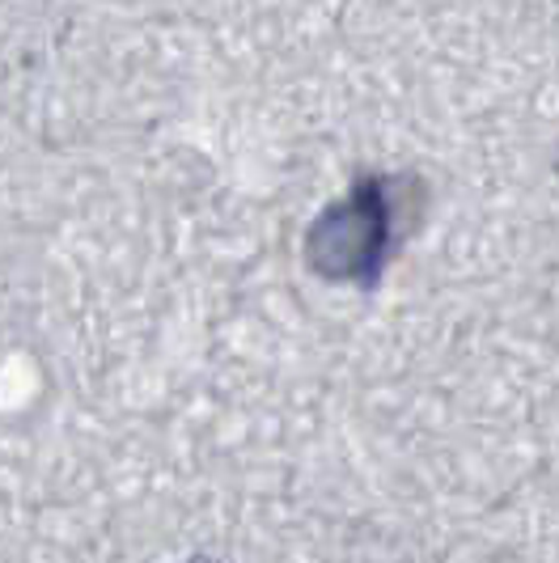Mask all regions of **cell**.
<instances>
[{
	"instance_id": "cell-1",
	"label": "cell",
	"mask_w": 559,
	"mask_h": 563,
	"mask_svg": "<svg viewBox=\"0 0 559 563\" xmlns=\"http://www.w3.org/2000/svg\"><path fill=\"white\" fill-rule=\"evenodd\" d=\"M394 178H361L343 199H331L302 233V263L327 284H377L398 246Z\"/></svg>"
}]
</instances>
